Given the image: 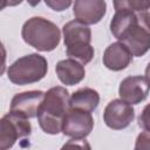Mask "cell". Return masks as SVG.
<instances>
[{
  "instance_id": "obj_1",
  "label": "cell",
  "mask_w": 150,
  "mask_h": 150,
  "mask_svg": "<svg viewBox=\"0 0 150 150\" xmlns=\"http://www.w3.org/2000/svg\"><path fill=\"white\" fill-rule=\"evenodd\" d=\"M110 32L134 56L141 57L150 49V13L117 11L110 21Z\"/></svg>"
},
{
  "instance_id": "obj_9",
  "label": "cell",
  "mask_w": 150,
  "mask_h": 150,
  "mask_svg": "<svg viewBox=\"0 0 150 150\" xmlns=\"http://www.w3.org/2000/svg\"><path fill=\"white\" fill-rule=\"evenodd\" d=\"M150 93V81L145 76L135 75L123 79L118 87L120 97L130 103L138 104L143 102Z\"/></svg>"
},
{
  "instance_id": "obj_12",
  "label": "cell",
  "mask_w": 150,
  "mask_h": 150,
  "mask_svg": "<svg viewBox=\"0 0 150 150\" xmlns=\"http://www.w3.org/2000/svg\"><path fill=\"white\" fill-rule=\"evenodd\" d=\"M132 56L131 52L122 42H114L105 48L102 61L108 69L120 71L125 69L131 63Z\"/></svg>"
},
{
  "instance_id": "obj_11",
  "label": "cell",
  "mask_w": 150,
  "mask_h": 150,
  "mask_svg": "<svg viewBox=\"0 0 150 150\" xmlns=\"http://www.w3.org/2000/svg\"><path fill=\"white\" fill-rule=\"evenodd\" d=\"M107 12L105 0H75L73 13L76 20L86 25L98 23Z\"/></svg>"
},
{
  "instance_id": "obj_20",
  "label": "cell",
  "mask_w": 150,
  "mask_h": 150,
  "mask_svg": "<svg viewBox=\"0 0 150 150\" xmlns=\"http://www.w3.org/2000/svg\"><path fill=\"white\" fill-rule=\"evenodd\" d=\"M26 1L28 2V5H29V6L35 7V6H38V5L40 4V1H41V0H26Z\"/></svg>"
},
{
  "instance_id": "obj_18",
  "label": "cell",
  "mask_w": 150,
  "mask_h": 150,
  "mask_svg": "<svg viewBox=\"0 0 150 150\" xmlns=\"http://www.w3.org/2000/svg\"><path fill=\"white\" fill-rule=\"evenodd\" d=\"M135 149L139 150V149H150V131H143L141 132L137 138H136V143H135Z\"/></svg>"
},
{
  "instance_id": "obj_7",
  "label": "cell",
  "mask_w": 150,
  "mask_h": 150,
  "mask_svg": "<svg viewBox=\"0 0 150 150\" xmlns=\"http://www.w3.org/2000/svg\"><path fill=\"white\" fill-rule=\"evenodd\" d=\"M94 128V118L90 111L70 108L64 116L62 134L71 138H84Z\"/></svg>"
},
{
  "instance_id": "obj_4",
  "label": "cell",
  "mask_w": 150,
  "mask_h": 150,
  "mask_svg": "<svg viewBox=\"0 0 150 150\" xmlns=\"http://www.w3.org/2000/svg\"><path fill=\"white\" fill-rule=\"evenodd\" d=\"M62 33L67 55L83 66L89 63L94 57V48L90 45L91 30L88 25L75 19L63 25Z\"/></svg>"
},
{
  "instance_id": "obj_14",
  "label": "cell",
  "mask_w": 150,
  "mask_h": 150,
  "mask_svg": "<svg viewBox=\"0 0 150 150\" xmlns=\"http://www.w3.org/2000/svg\"><path fill=\"white\" fill-rule=\"evenodd\" d=\"M100 103V95L95 89L84 87L81 89H77L70 96V108L81 109L86 111H94Z\"/></svg>"
},
{
  "instance_id": "obj_10",
  "label": "cell",
  "mask_w": 150,
  "mask_h": 150,
  "mask_svg": "<svg viewBox=\"0 0 150 150\" xmlns=\"http://www.w3.org/2000/svg\"><path fill=\"white\" fill-rule=\"evenodd\" d=\"M43 98L45 93L41 90H28L19 93L12 98L11 111L16 112L27 118L36 117Z\"/></svg>"
},
{
  "instance_id": "obj_16",
  "label": "cell",
  "mask_w": 150,
  "mask_h": 150,
  "mask_svg": "<svg viewBox=\"0 0 150 150\" xmlns=\"http://www.w3.org/2000/svg\"><path fill=\"white\" fill-rule=\"evenodd\" d=\"M138 125L142 129L150 131V103L143 108V110L138 117Z\"/></svg>"
},
{
  "instance_id": "obj_15",
  "label": "cell",
  "mask_w": 150,
  "mask_h": 150,
  "mask_svg": "<svg viewBox=\"0 0 150 150\" xmlns=\"http://www.w3.org/2000/svg\"><path fill=\"white\" fill-rule=\"evenodd\" d=\"M115 11L142 12L150 8V0H112Z\"/></svg>"
},
{
  "instance_id": "obj_2",
  "label": "cell",
  "mask_w": 150,
  "mask_h": 150,
  "mask_svg": "<svg viewBox=\"0 0 150 150\" xmlns=\"http://www.w3.org/2000/svg\"><path fill=\"white\" fill-rule=\"evenodd\" d=\"M70 96L64 87L56 86L45 93V98L38 111V122L43 132L57 135L62 131L66 114L70 109Z\"/></svg>"
},
{
  "instance_id": "obj_6",
  "label": "cell",
  "mask_w": 150,
  "mask_h": 150,
  "mask_svg": "<svg viewBox=\"0 0 150 150\" xmlns=\"http://www.w3.org/2000/svg\"><path fill=\"white\" fill-rule=\"evenodd\" d=\"M32 132V125L27 117L9 111L0 121V149L12 148L16 141L26 138Z\"/></svg>"
},
{
  "instance_id": "obj_21",
  "label": "cell",
  "mask_w": 150,
  "mask_h": 150,
  "mask_svg": "<svg viewBox=\"0 0 150 150\" xmlns=\"http://www.w3.org/2000/svg\"><path fill=\"white\" fill-rule=\"evenodd\" d=\"M145 77L150 81V63L146 66V68H145Z\"/></svg>"
},
{
  "instance_id": "obj_13",
  "label": "cell",
  "mask_w": 150,
  "mask_h": 150,
  "mask_svg": "<svg viewBox=\"0 0 150 150\" xmlns=\"http://www.w3.org/2000/svg\"><path fill=\"white\" fill-rule=\"evenodd\" d=\"M55 71L59 80L66 86H75L86 76L83 64L70 57L59 61L55 66Z\"/></svg>"
},
{
  "instance_id": "obj_8",
  "label": "cell",
  "mask_w": 150,
  "mask_h": 150,
  "mask_svg": "<svg viewBox=\"0 0 150 150\" xmlns=\"http://www.w3.org/2000/svg\"><path fill=\"white\" fill-rule=\"evenodd\" d=\"M135 110L132 104L122 98L110 101L103 111V121L105 125L114 130H122L134 121Z\"/></svg>"
},
{
  "instance_id": "obj_19",
  "label": "cell",
  "mask_w": 150,
  "mask_h": 150,
  "mask_svg": "<svg viewBox=\"0 0 150 150\" xmlns=\"http://www.w3.org/2000/svg\"><path fill=\"white\" fill-rule=\"evenodd\" d=\"M23 0H2V5H1V8L4 9V8H6V7H8V6H18V5H20L21 2H22Z\"/></svg>"
},
{
  "instance_id": "obj_3",
  "label": "cell",
  "mask_w": 150,
  "mask_h": 150,
  "mask_svg": "<svg viewBox=\"0 0 150 150\" xmlns=\"http://www.w3.org/2000/svg\"><path fill=\"white\" fill-rule=\"evenodd\" d=\"M23 41L40 52L54 50L61 39L59 27L42 16H33L28 19L21 29Z\"/></svg>"
},
{
  "instance_id": "obj_17",
  "label": "cell",
  "mask_w": 150,
  "mask_h": 150,
  "mask_svg": "<svg viewBox=\"0 0 150 150\" xmlns=\"http://www.w3.org/2000/svg\"><path fill=\"white\" fill-rule=\"evenodd\" d=\"M73 0H45L46 5L55 12H62L71 5Z\"/></svg>"
},
{
  "instance_id": "obj_5",
  "label": "cell",
  "mask_w": 150,
  "mask_h": 150,
  "mask_svg": "<svg viewBox=\"0 0 150 150\" xmlns=\"http://www.w3.org/2000/svg\"><path fill=\"white\" fill-rule=\"evenodd\" d=\"M48 71V62L45 56L32 53L15 60L7 69L8 80L18 86L39 82Z\"/></svg>"
}]
</instances>
